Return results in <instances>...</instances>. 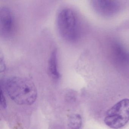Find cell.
I'll return each mask as SVG.
<instances>
[{
	"instance_id": "1",
	"label": "cell",
	"mask_w": 129,
	"mask_h": 129,
	"mask_svg": "<svg viewBox=\"0 0 129 129\" xmlns=\"http://www.w3.org/2000/svg\"><path fill=\"white\" fill-rule=\"evenodd\" d=\"M4 85L10 98L18 105H31L37 99V88L34 83L28 79L11 77L5 80Z\"/></svg>"
},
{
	"instance_id": "2",
	"label": "cell",
	"mask_w": 129,
	"mask_h": 129,
	"mask_svg": "<svg viewBox=\"0 0 129 129\" xmlns=\"http://www.w3.org/2000/svg\"><path fill=\"white\" fill-rule=\"evenodd\" d=\"M78 15L72 8L64 7L58 12L56 25L60 36L66 41L74 42L80 38L81 23Z\"/></svg>"
},
{
	"instance_id": "3",
	"label": "cell",
	"mask_w": 129,
	"mask_h": 129,
	"mask_svg": "<svg viewBox=\"0 0 129 129\" xmlns=\"http://www.w3.org/2000/svg\"><path fill=\"white\" fill-rule=\"evenodd\" d=\"M129 121V99L121 100L106 112L104 122L110 128L118 129Z\"/></svg>"
},
{
	"instance_id": "4",
	"label": "cell",
	"mask_w": 129,
	"mask_h": 129,
	"mask_svg": "<svg viewBox=\"0 0 129 129\" xmlns=\"http://www.w3.org/2000/svg\"><path fill=\"white\" fill-rule=\"evenodd\" d=\"M14 28V18L11 9L7 7L0 8V34L7 38L12 36Z\"/></svg>"
},
{
	"instance_id": "5",
	"label": "cell",
	"mask_w": 129,
	"mask_h": 129,
	"mask_svg": "<svg viewBox=\"0 0 129 129\" xmlns=\"http://www.w3.org/2000/svg\"><path fill=\"white\" fill-rule=\"evenodd\" d=\"M48 70L50 75L55 81H58L60 79V74L58 65V58L57 50L54 49L52 50L48 63Z\"/></svg>"
},
{
	"instance_id": "6",
	"label": "cell",
	"mask_w": 129,
	"mask_h": 129,
	"mask_svg": "<svg viewBox=\"0 0 129 129\" xmlns=\"http://www.w3.org/2000/svg\"><path fill=\"white\" fill-rule=\"evenodd\" d=\"M83 120L79 114H73L69 117L67 129H81Z\"/></svg>"
},
{
	"instance_id": "7",
	"label": "cell",
	"mask_w": 129,
	"mask_h": 129,
	"mask_svg": "<svg viewBox=\"0 0 129 129\" xmlns=\"http://www.w3.org/2000/svg\"><path fill=\"white\" fill-rule=\"evenodd\" d=\"M1 105L3 109H6L7 107V103L4 95L3 94V92H1Z\"/></svg>"
}]
</instances>
